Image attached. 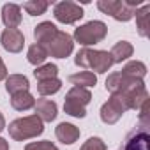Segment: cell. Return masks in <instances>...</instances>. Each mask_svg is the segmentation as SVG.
I'll use <instances>...</instances> for the list:
<instances>
[{
	"instance_id": "cell-1",
	"label": "cell",
	"mask_w": 150,
	"mask_h": 150,
	"mask_svg": "<svg viewBox=\"0 0 150 150\" xmlns=\"http://www.w3.org/2000/svg\"><path fill=\"white\" fill-rule=\"evenodd\" d=\"M74 64L83 69H94L96 72L103 74L108 72L113 65V58L110 51L103 50H90V48H81L76 57H74Z\"/></svg>"
},
{
	"instance_id": "cell-2",
	"label": "cell",
	"mask_w": 150,
	"mask_h": 150,
	"mask_svg": "<svg viewBox=\"0 0 150 150\" xmlns=\"http://www.w3.org/2000/svg\"><path fill=\"white\" fill-rule=\"evenodd\" d=\"M7 129H9V136L13 139L25 141V139H32V138L41 136L44 132V122L37 115H30V117L13 120Z\"/></svg>"
},
{
	"instance_id": "cell-3",
	"label": "cell",
	"mask_w": 150,
	"mask_h": 150,
	"mask_svg": "<svg viewBox=\"0 0 150 150\" xmlns=\"http://www.w3.org/2000/svg\"><path fill=\"white\" fill-rule=\"evenodd\" d=\"M92 101V94L88 88L72 87L64 99V111L71 117L85 118L87 117V104Z\"/></svg>"
},
{
	"instance_id": "cell-4",
	"label": "cell",
	"mask_w": 150,
	"mask_h": 150,
	"mask_svg": "<svg viewBox=\"0 0 150 150\" xmlns=\"http://www.w3.org/2000/svg\"><path fill=\"white\" fill-rule=\"evenodd\" d=\"M139 2H132V0H99L97 9L104 14H110L117 21H129L132 20Z\"/></svg>"
},
{
	"instance_id": "cell-5",
	"label": "cell",
	"mask_w": 150,
	"mask_h": 150,
	"mask_svg": "<svg viewBox=\"0 0 150 150\" xmlns=\"http://www.w3.org/2000/svg\"><path fill=\"white\" fill-rule=\"evenodd\" d=\"M106 34H108L106 23H103L99 20H92V21H88L74 30V41L80 42L83 48H88L92 44L101 42L106 37Z\"/></svg>"
},
{
	"instance_id": "cell-6",
	"label": "cell",
	"mask_w": 150,
	"mask_h": 150,
	"mask_svg": "<svg viewBox=\"0 0 150 150\" xmlns=\"http://www.w3.org/2000/svg\"><path fill=\"white\" fill-rule=\"evenodd\" d=\"M129 110L127 106V99L122 94H111V97L108 99V103L103 104L101 108V120L108 125H113L120 120V117Z\"/></svg>"
},
{
	"instance_id": "cell-7",
	"label": "cell",
	"mask_w": 150,
	"mask_h": 150,
	"mask_svg": "<svg viewBox=\"0 0 150 150\" xmlns=\"http://www.w3.org/2000/svg\"><path fill=\"white\" fill-rule=\"evenodd\" d=\"M150 125L138 124L122 141L120 150H150Z\"/></svg>"
},
{
	"instance_id": "cell-8",
	"label": "cell",
	"mask_w": 150,
	"mask_h": 150,
	"mask_svg": "<svg viewBox=\"0 0 150 150\" xmlns=\"http://www.w3.org/2000/svg\"><path fill=\"white\" fill-rule=\"evenodd\" d=\"M143 80H134L125 76L124 72H111L110 76L106 78V90L111 94H129L131 90L143 87Z\"/></svg>"
},
{
	"instance_id": "cell-9",
	"label": "cell",
	"mask_w": 150,
	"mask_h": 150,
	"mask_svg": "<svg viewBox=\"0 0 150 150\" xmlns=\"http://www.w3.org/2000/svg\"><path fill=\"white\" fill-rule=\"evenodd\" d=\"M53 16L57 21L60 23H65V25H72L76 23L78 20L83 18V7L76 2H69V0H65V2H58L55 4L53 7Z\"/></svg>"
},
{
	"instance_id": "cell-10",
	"label": "cell",
	"mask_w": 150,
	"mask_h": 150,
	"mask_svg": "<svg viewBox=\"0 0 150 150\" xmlns=\"http://www.w3.org/2000/svg\"><path fill=\"white\" fill-rule=\"evenodd\" d=\"M72 50H74L72 37L67 32H62V30H58L55 34V37L50 41V44L46 46L48 55H51L55 58H65V57H69L72 53Z\"/></svg>"
},
{
	"instance_id": "cell-11",
	"label": "cell",
	"mask_w": 150,
	"mask_h": 150,
	"mask_svg": "<svg viewBox=\"0 0 150 150\" xmlns=\"http://www.w3.org/2000/svg\"><path fill=\"white\" fill-rule=\"evenodd\" d=\"M0 42L9 53H20L25 46V37L18 28H6L0 35Z\"/></svg>"
},
{
	"instance_id": "cell-12",
	"label": "cell",
	"mask_w": 150,
	"mask_h": 150,
	"mask_svg": "<svg viewBox=\"0 0 150 150\" xmlns=\"http://www.w3.org/2000/svg\"><path fill=\"white\" fill-rule=\"evenodd\" d=\"M34 110H35V115H37L42 122H51V120H55L57 115H58L57 103L51 101V99H44V97H42V99H37Z\"/></svg>"
},
{
	"instance_id": "cell-13",
	"label": "cell",
	"mask_w": 150,
	"mask_h": 150,
	"mask_svg": "<svg viewBox=\"0 0 150 150\" xmlns=\"http://www.w3.org/2000/svg\"><path fill=\"white\" fill-rule=\"evenodd\" d=\"M55 136L58 141H62L64 145H72L74 141H78L80 138V129L76 125H72L69 122H62L57 125L55 129Z\"/></svg>"
},
{
	"instance_id": "cell-14",
	"label": "cell",
	"mask_w": 150,
	"mask_h": 150,
	"mask_svg": "<svg viewBox=\"0 0 150 150\" xmlns=\"http://www.w3.org/2000/svg\"><path fill=\"white\" fill-rule=\"evenodd\" d=\"M2 21L6 28H18L21 25V7L18 4H4Z\"/></svg>"
},
{
	"instance_id": "cell-15",
	"label": "cell",
	"mask_w": 150,
	"mask_h": 150,
	"mask_svg": "<svg viewBox=\"0 0 150 150\" xmlns=\"http://www.w3.org/2000/svg\"><path fill=\"white\" fill-rule=\"evenodd\" d=\"M58 32V28L51 23V21H42L39 23L35 28H34V37H35V44H41V46H48L50 41L55 37V34Z\"/></svg>"
},
{
	"instance_id": "cell-16",
	"label": "cell",
	"mask_w": 150,
	"mask_h": 150,
	"mask_svg": "<svg viewBox=\"0 0 150 150\" xmlns=\"http://www.w3.org/2000/svg\"><path fill=\"white\" fill-rule=\"evenodd\" d=\"M28 87H30L28 78L23 76V74H11V76L6 78V90L11 96H14L18 92H27Z\"/></svg>"
},
{
	"instance_id": "cell-17",
	"label": "cell",
	"mask_w": 150,
	"mask_h": 150,
	"mask_svg": "<svg viewBox=\"0 0 150 150\" xmlns=\"http://www.w3.org/2000/svg\"><path fill=\"white\" fill-rule=\"evenodd\" d=\"M136 16V28L141 37L148 35V27H150V4H143L139 9L134 13Z\"/></svg>"
},
{
	"instance_id": "cell-18",
	"label": "cell",
	"mask_w": 150,
	"mask_h": 150,
	"mask_svg": "<svg viewBox=\"0 0 150 150\" xmlns=\"http://www.w3.org/2000/svg\"><path fill=\"white\" fill-rule=\"evenodd\" d=\"M132 53H134V48L127 41H118L111 48V51H110V55L113 58V64H122L124 60H127L129 57H132Z\"/></svg>"
},
{
	"instance_id": "cell-19",
	"label": "cell",
	"mask_w": 150,
	"mask_h": 150,
	"mask_svg": "<svg viewBox=\"0 0 150 150\" xmlns=\"http://www.w3.org/2000/svg\"><path fill=\"white\" fill-rule=\"evenodd\" d=\"M69 81H71L74 87L90 88V87H96L97 76H96L92 71H80V72H76V74H71V76H69Z\"/></svg>"
},
{
	"instance_id": "cell-20",
	"label": "cell",
	"mask_w": 150,
	"mask_h": 150,
	"mask_svg": "<svg viewBox=\"0 0 150 150\" xmlns=\"http://www.w3.org/2000/svg\"><path fill=\"white\" fill-rule=\"evenodd\" d=\"M11 106L16 111H27V110L35 106V99L28 90L27 92H18V94H14L11 97Z\"/></svg>"
},
{
	"instance_id": "cell-21",
	"label": "cell",
	"mask_w": 150,
	"mask_h": 150,
	"mask_svg": "<svg viewBox=\"0 0 150 150\" xmlns=\"http://www.w3.org/2000/svg\"><path fill=\"white\" fill-rule=\"evenodd\" d=\"M120 72H124L125 76L134 78V80H143L145 74H146V65L143 62H139V60H131V62H127L124 65V69Z\"/></svg>"
},
{
	"instance_id": "cell-22",
	"label": "cell",
	"mask_w": 150,
	"mask_h": 150,
	"mask_svg": "<svg viewBox=\"0 0 150 150\" xmlns=\"http://www.w3.org/2000/svg\"><path fill=\"white\" fill-rule=\"evenodd\" d=\"M46 58H48V51H46V48L41 46V44H32V46L28 48V51H27V60H28L32 65H35V67L42 65Z\"/></svg>"
},
{
	"instance_id": "cell-23",
	"label": "cell",
	"mask_w": 150,
	"mask_h": 150,
	"mask_svg": "<svg viewBox=\"0 0 150 150\" xmlns=\"http://www.w3.org/2000/svg\"><path fill=\"white\" fill-rule=\"evenodd\" d=\"M62 88V81L58 78H51V80H44V81H39L37 83V92L46 97V96H53L57 94L58 90Z\"/></svg>"
},
{
	"instance_id": "cell-24",
	"label": "cell",
	"mask_w": 150,
	"mask_h": 150,
	"mask_svg": "<svg viewBox=\"0 0 150 150\" xmlns=\"http://www.w3.org/2000/svg\"><path fill=\"white\" fill-rule=\"evenodd\" d=\"M57 74H58V67L55 64H42V65L35 67V71H34V76H35L37 81L57 78Z\"/></svg>"
},
{
	"instance_id": "cell-25",
	"label": "cell",
	"mask_w": 150,
	"mask_h": 150,
	"mask_svg": "<svg viewBox=\"0 0 150 150\" xmlns=\"http://www.w3.org/2000/svg\"><path fill=\"white\" fill-rule=\"evenodd\" d=\"M50 2H44V0H32V2H25L23 9L30 14V16H41L48 11Z\"/></svg>"
},
{
	"instance_id": "cell-26",
	"label": "cell",
	"mask_w": 150,
	"mask_h": 150,
	"mask_svg": "<svg viewBox=\"0 0 150 150\" xmlns=\"http://www.w3.org/2000/svg\"><path fill=\"white\" fill-rule=\"evenodd\" d=\"M80 150H106V143H104L101 138L92 136V138H88V139L81 145Z\"/></svg>"
},
{
	"instance_id": "cell-27",
	"label": "cell",
	"mask_w": 150,
	"mask_h": 150,
	"mask_svg": "<svg viewBox=\"0 0 150 150\" xmlns=\"http://www.w3.org/2000/svg\"><path fill=\"white\" fill-rule=\"evenodd\" d=\"M25 150H58V146L48 139L44 141H34V143H28L25 146Z\"/></svg>"
},
{
	"instance_id": "cell-28",
	"label": "cell",
	"mask_w": 150,
	"mask_h": 150,
	"mask_svg": "<svg viewBox=\"0 0 150 150\" xmlns=\"http://www.w3.org/2000/svg\"><path fill=\"white\" fill-rule=\"evenodd\" d=\"M6 78H7V67H6V64H4V60H2V57H0V81L6 80Z\"/></svg>"
},
{
	"instance_id": "cell-29",
	"label": "cell",
	"mask_w": 150,
	"mask_h": 150,
	"mask_svg": "<svg viewBox=\"0 0 150 150\" xmlns=\"http://www.w3.org/2000/svg\"><path fill=\"white\" fill-rule=\"evenodd\" d=\"M0 150H9V143L4 138H0Z\"/></svg>"
},
{
	"instance_id": "cell-30",
	"label": "cell",
	"mask_w": 150,
	"mask_h": 150,
	"mask_svg": "<svg viewBox=\"0 0 150 150\" xmlns=\"http://www.w3.org/2000/svg\"><path fill=\"white\" fill-rule=\"evenodd\" d=\"M6 129V118H4V115L0 113V132H2Z\"/></svg>"
}]
</instances>
